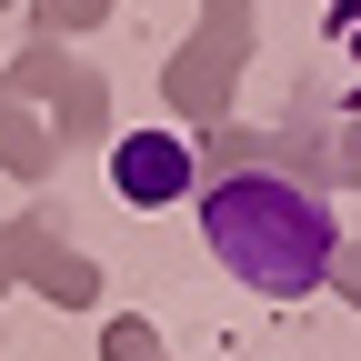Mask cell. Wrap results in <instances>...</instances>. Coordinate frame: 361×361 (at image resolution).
Wrapping results in <instances>:
<instances>
[{
	"mask_svg": "<svg viewBox=\"0 0 361 361\" xmlns=\"http://www.w3.org/2000/svg\"><path fill=\"white\" fill-rule=\"evenodd\" d=\"M201 231H211V261L251 281L261 301H301L331 281L341 261V221L331 201L291 171H221V191L201 201Z\"/></svg>",
	"mask_w": 361,
	"mask_h": 361,
	"instance_id": "cell-1",
	"label": "cell"
},
{
	"mask_svg": "<svg viewBox=\"0 0 361 361\" xmlns=\"http://www.w3.org/2000/svg\"><path fill=\"white\" fill-rule=\"evenodd\" d=\"M191 141L180 130H130V141L111 151V180H121V201H141V211H171V201H191Z\"/></svg>",
	"mask_w": 361,
	"mask_h": 361,
	"instance_id": "cell-2",
	"label": "cell"
}]
</instances>
